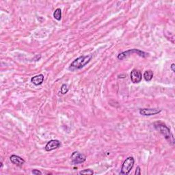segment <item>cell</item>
I'll list each match as a JSON object with an SVG mask.
<instances>
[{
    "label": "cell",
    "instance_id": "3957f363",
    "mask_svg": "<svg viewBox=\"0 0 175 175\" xmlns=\"http://www.w3.org/2000/svg\"><path fill=\"white\" fill-rule=\"evenodd\" d=\"M134 163H135V160H134L133 157H129L126 158L124 161L123 163H122L120 174L125 175L128 174L130 172V171L133 168Z\"/></svg>",
    "mask_w": 175,
    "mask_h": 175
},
{
    "label": "cell",
    "instance_id": "7a4b0ae2",
    "mask_svg": "<svg viewBox=\"0 0 175 175\" xmlns=\"http://www.w3.org/2000/svg\"><path fill=\"white\" fill-rule=\"evenodd\" d=\"M155 127L157 129L158 131L161 133L162 135L165 137V139L167 140L171 144H174V138L171 133L170 129L165 125H163L161 122H155Z\"/></svg>",
    "mask_w": 175,
    "mask_h": 175
},
{
    "label": "cell",
    "instance_id": "8fae6325",
    "mask_svg": "<svg viewBox=\"0 0 175 175\" xmlns=\"http://www.w3.org/2000/svg\"><path fill=\"white\" fill-rule=\"evenodd\" d=\"M153 72L151 70H147L144 73V78L147 81H150L153 77Z\"/></svg>",
    "mask_w": 175,
    "mask_h": 175
},
{
    "label": "cell",
    "instance_id": "6da1fadb",
    "mask_svg": "<svg viewBox=\"0 0 175 175\" xmlns=\"http://www.w3.org/2000/svg\"><path fill=\"white\" fill-rule=\"evenodd\" d=\"M92 58V55H81V56L77 58L75 60L70 64L69 66V69L71 70H75L82 69L87 64H88Z\"/></svg>",
    "mask_w": 175,
    "mask_h": 175
},
{
    "label": "cell",
    "instance_id": "8992f818",
    "mask_svg": "<svg viewBox=\"0 0 175 175\" xmlns=\"http://www.w3.org/2000/svg\"><path fill=\"white\" fill-rule=\"evenodd\" d=\"M131 76V80L133 84H138L140 83L142 79V75L140 70L133 69L130 74Z\"/></svg>",
    "mask_w": 175,
    "mask_h": 175
},
{
    "label": "cell",
    "instance_id": "4fadbf2b",
    "mask_svg": "<svg viewBox=\"0 0 175 175\" xmlns=\"http://www.w3.org/2000/svg\"><path fill=\"white\" fill-rule=\"evenodd\" d=\"M80 174H89V175H92L94 174V172L93 170H90V169H85L84 170H81L79 173Z\"/></svg>",
    "mask_w": 175,
    "mask_h": 175
},
{
    "label": "cell",
    "instance_id": "9c48e42d",
    "mask_svg": "<svg viewBox=\"0 0 175 175\" xmlns=\"http://www.w3.org/2000/svg\"><path fill=\"white\" fill-rule=\"evenodd\" d=\"M10 160L13 164H15L18 166H22L25 162V161L23 158H21V157H19V156L16 155H11L10 157Z\"/></svg>",
    "mask_w": 175,
    "mask_h": 175
},
{
    "label": "cell",
    "instance_id": "e0dca14e",
    "mask_svg": "<svg viewBox=\"0 0 175 175\" xmlns=\"http://www.w3.org/2000/svg\"><path fill=\"white\" fill-rule=\"evenodd\" d=\"M174 67H175L174 64H172V65H171V66H170V69H171V70H172V72H174V71H175Z\"/></svg>",
    "mask_w": 175,
    "mask_h": 175
},
{
    "label": "cell",
    "instance_id": "7c38bea8",
    "mask_svg": "<svg viewBox=\"0 0 175 175\" xmlns=\"http://www.w3.org/2000/svg\"><path fill=\"white\" fill-rule=\"evenodd\" d=\"M54 17L57 21H60L62 18V10L60 8H57L54 13Z\"/></svg>",
    "mask_w": 175,
    "mask_h": 175
},
{
    "label": "cell",
    "instance_id": "5b68a950",
    "mask_svg": "<svg viewBox=\"0 0 175 175\" xmlns=\"http://www.w3.org/2000/svg\"><path fill=\"white\" fill-rule=\"evenodd\" d=\"M70 159H71V162L73 164H80V163H84L85 161L86 157L85 155L80 153V152L75 151L72 153Z\"/></svg>",
    "mask_w": 175,
    "mask_h": 175
},
{
    "label": "cell",
    "instance_id": "5bb4252c",
    "mask_svg": "<svg viewBox=\"0 0 175 175\" xmlns=\"http://www.w3.org/2000/svg\"><path fill=\"white\" fill-rule=\"evenodd\" d=\"M69 91V88L67 86V85L66 84H63L61 87L60 89V92H61V94L62 95H65L66 94L67 92Z\"/></svg>",
    "mask_w": 175,
    "mask_h": 175
},
{
    "label": "cell",
    "instance_id": "30bf717a",
    "mask_svg": "<svg viewBox=\"0 0 175 175\" xmlns=\"http://www.w3.org/2000/svg\"><path fill=\"white\" fill-rule=\"evenodd\" d=\"M44 81V75L43 74H40V75H36L34 77H32L31 82L34 84L35 85H41Z\"/></svg>",
    "mask_w": 175,
    "mask_h": 175
},
{
    "label": "cell",
    "instance_id": "ba28073f",
    "mask_svg": "<svg viewBox=\"0 0 175 175\" xmlns=\"http://www.w3.org/2000/svg\"><path fill=\"white\" fill-rule=\"evenodd\" d=\"M162 111L161 110L158 109H140V114L142 116H152V115H156L159 113H160Z\"/></svg>",
    "mask_w": 175,
    "mask_h": 175
},
{
    "label": "cell",
    "instance_id": "2e32d148",
    "mask_svg": "<svg viewBox=\"0 0 175 175\" xmlns=\"http://www.w3.org/2000/svg\"><path fill=\"white\" fill-rule=\"evenodd\" d=\"M136 175H140L141 174V170H140V167L139 166L137 167L136 170V172H135Z\"/></svg>",
    "mask_w": 175,
    "mask_h": 175
},
{
    "label": "cell",
    "instance_id": "277c9868",
    "mask_svg": "<svg viewBox=\"0 0 175 175\" xmlns=\"http://www.w3.org/2000/svg\"><path fill=\"white\" fill-rule=\"evenodd\" d=\"M133 54H136L137 55H140V57H142V58H145L147 57L148 54L147 53H145V52L141 51L140 49H129L126 51L124 52H122V53H120L118 55V59H120V60H122V59H125V58H126L129 55H131Z\"/></svg>",
    "mask_w": 175,
    "mask_h": 175
},
{
    "label": "cell",
    "instance_id": "52a82bcc",
    "mask_svg": "<svg viewBox=\"0 0 175 175\" xmlns=\"http://www.w3.org/2000/svg\"><path fill=\"white\" fill-rule=\"evenodd\" d=\"M61 143L59 140H51L49 142H48L45 146V150L47 151H51L53 150L56 149L60 147Z\"/></svg>",
    "mask_w": 175,
    "mask_h": 175
},
{
    "label": "cell",
    "instance_id": "9a60e30c",
    "mask_svg": "<svg viewBox=\"0 0 175 175\" xmlns=\"http://www.w3.org/2000/svg\"><path fill=\"white\" fill-rule=\"evenodd\" d=\"M32 173L33 174H42V172L38 170H33L32 171Z\"/></svg>",
    "mask_w": 175,
    "mask_h": 175
}]
</instances>
